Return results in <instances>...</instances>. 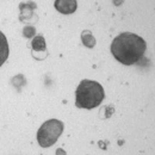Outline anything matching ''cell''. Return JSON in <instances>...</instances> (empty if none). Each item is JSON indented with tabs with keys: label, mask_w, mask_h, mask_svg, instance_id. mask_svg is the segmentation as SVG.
I'll return each instance as SVG.
<instances>
[{
	"label": "cell",
	"mask_w": 155,
	"mask_h": 155,
	"mask_svg": "<svg viewBox=\"0 0 155 155\" xmlns=\"http://www.w3.org/2000/svg\"><path fill=\"white\" fill-rule=\"evenodd\" d=\"M32 48H34V51L38 50V51H45V41L43 38V36H36L35 38L32 39V43H31Z\"/></svg>",
	"instance_id": "52a82bcc"
},
{
	"label": "cell",
	"mask_w": 155,
	"mask_h": 155,
	"mask_svg": "<svg viewBox=\"0 0 155 155\" xmlns=\"http://www.w3.org/2000/svg\"><path fill=\"white\" fill-rule=\"evenodd\" d=\"M81 39H82L84 45H86L87 48H93L96 45V38L93 37L90 30H84L81 32Z\"/></svg>",
	"instance_id": "8992f818"
},
{
	"label": "cell",
	"mask_w": 155,
	"mask_h": 155,
	"mask_svg": "<svg viewBox=\"0 0 155 155\" xmlns=\"http://www.w3.org/2000/svg\"><path fill=\"white\" fill-rule=\"evenodd\" d=\"M54 5L58 12L63 15H71L75 12L78 8L77 0H56Z\"/></svg>",
	"instance_id": "277c9868"
},
{
	"label": "cell",
	"mask_w": 155,
	"mask_h": 155,
	"mask_svg": "<svg viewBox=\"0 0 155 155\" xmlns=\"http://www.w3.org/2000/svg\"><path fill=\"white\" fill-rule=\"evenodd\" d=\"M105 97L103 86L93 80H82L75 92V105L80 109H94Z\"/></svg>",
	"instance_id": "7a4b0ae2"
},
{
	"label": "cell",
	"mask_w": 155,
	"mask_h": 155,
	"mask_svg": "<svg viewBox=\"0 0 155 155\" xmlns=\"http://www.w3.org/2000/svg\"><path fill=\"white\" fill-rule=\"evenodd\" d=\"M63 131V123L58 119H49L44 122L37 131V141L39 146L48 148L53 146Z\"/></svg>",
	"instance_id": "3957f363"
},
{
	"label": "cell",
	"mask_w": 155,
	"mask_h": 155,
	"mask_svg": "<svg viewBox=\"0 0 155 155\" xmlns=\"http://www.w3.org/2000/svg\"><path fill=\"white\" fill-rule=\"evenodd\" d=\"M147 43L133 32H123L111 43V53L117 61L125 66H131L143 58Z\"/></svg>",
	"instance_id": "6da1fadb"
},
{
	"label": "cell",
	"mask_w": 155,
	"mask_h": 155,
	"mask_svg": "<svg viewBox=\"0 0 155 155\" xmlns=\"http://www.w3.org/2000/svg\"><path fill=\"white\" fill-rule=\"evenodd\" d=\"M8 53H10V49H8L7 39L5 37V35L0 31V67H1V66L4 64V62L7 60Z\"/></svg>",
	"instance_id": "5b68a950"
}]
</instances>
